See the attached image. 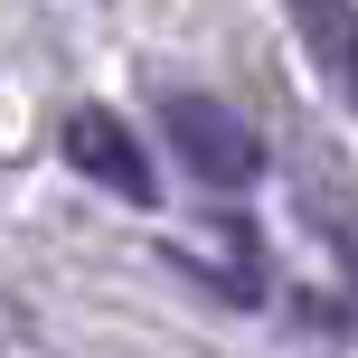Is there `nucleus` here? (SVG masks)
<instances>
[{
  "mask_svg": "<svg viewBox=\"0 0 358 358\" xmlns=\"http://www.w3.org/2000/svg\"><path fill=\"white\" fill-rule=\"evenodd\" d=\"M161 142H170V161L189 179H208V189H245V179L264 170L255 132L236 123L217 94H161Z\"/></svg>",
  "mask_w": 358,
  "mask_h": 358,
  "instance_id": "nucleus-1",
  "label": "nucleus"
},
{
  "mask_svg": "<svg viewBox=\"0 0 358 358\" xmlns=\"http://www.w3.org/2000/svg\"><path fill=\"white\" fill-rule=\"evenodd\" d=\"M66 161L85 170L94 189H113L123 208H151V198H161V179H151L142 142L123 132V113H113V104H76V113H66Z\"/></svg>",
  "mask_w": 358,
  "mask_h": 358,
  "instance_id": "nucleus-2",
  "label": "nucleus"
},
{
  "mask_svg": "<svg viewBox=\"0 0 358 358\" xmlns=\"http://www.w3.org/2000/svg\"><path fill=\"white\" fill-rule=\"evenodd\" d=\"M292 10V38H302L311 76L358 113V0H283Z\"/></svg>",
  "mask_w": 358,
  "mask_h": 358,
  "instance_id": "nucleus-3",
  "label": "nucleus"
}]
</instances>
